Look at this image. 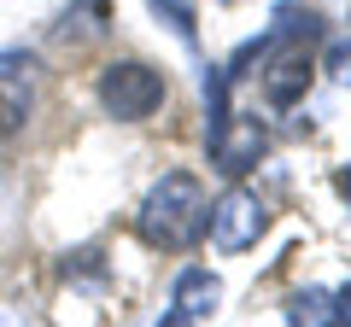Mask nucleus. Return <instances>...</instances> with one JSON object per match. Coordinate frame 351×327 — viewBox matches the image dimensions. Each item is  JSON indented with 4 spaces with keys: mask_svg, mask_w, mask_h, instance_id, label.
Segmentation results:
<instances>
[{
    "mask_svg": "<svg viewBox=\"0 0 351 327\" xmlns=\"http://www.w3.org/2000/svg\"><path fill=\"white\" fill-rule=\"evenodd\" d=\"M205 140H211V164L223 176H246L252 164L269 152V135H263L252 117H228V123L217 129V135H205Z\"/></svg>",
    "mask_w": 351,
    "mask_h": 327,
    "instance_id": "39448f33",
    "label": "nucleus"
},
{
    "mask_svg": "<svg viewBox=\"0 0 351 327\" xmlns=\"http://www.w3.org/2000/svg\"><path fill=\"white\" fill-rule=\"evenodd\" d=\"M263 222H269V216H263V199L252 187H228L223 199L211 205V222H205V234H211V246L217 252H252V246H258V234H263Z\"/></svg>",
    "mask_w": 351,
    "mask_h": 327,
    "instance_id": "20e7f679",
    "label": "nucleus"
},
{
    "mask_svg": "<svg viewBox=\"0 0 351 327\" xmlns=\"http://www.w3.org/2000/svg\"><path fill=\"white\" fill-rule=\"evenodd\" d=\"M311 36H281V29H269L263 36V100L276 105V112H287V105H299L304 94H311L316 82V59L311 47H304Z\"/></svg>",
    "mask_w": 351,
    "mask_h": 327,
    "instance_id": "7ed1b4c3",
    "label": "nucleus"
},
{
    "mask_svg": "<svg viewBox=\"0 0 351 327\" xmlns=\"http://www.w3.org/2000/svg\"><path fill=\"white\" fill-rule=\"evenodd\" d=\"M339 193H346V199H351V170H339Z\"/></svg>",
    "mask_w": 351,
    "mask_h": 327,
    "instance_id": "f8f14e48",
    "label": "nucleus"
},
{
    "mask_svg": "<svg viewBox=\"0 0 351 327\" xmlns=\"http://www.w3.org/2000/svg\"><path fill=\"white\" fill-rule=\"evenodd\" d=\"M147 6H152L158 18H170V29H176L182 41H193V6H188V0H147Z\"/></svg>",
    "mask_w": 351,
    "mask_h": 327,
    "instance_id": "1a4fd4ad",
    "label": "nucleus"
},
{
    "mask_svg": "<svg viewBox=\"0 0 351 327\" xmlns=\"http://www.w3.org/2000/svg\"><path fill=\"white\" fill-rule=\"evenodd\" d=\"M29 117V88H0V135Z\"/></svg>",
    "mask_w": 351,
    "mask_h": 327,
    "instance_id": "9d476101",
    "label": "nucleus"
},
{
    "mask_svg": "<svg viewBox=\"0 0 351 327\" xmlns=\"http://www.w3.org/2000/svg\"><path fill=\"white\" fill-rule=\"evenodd\" d=\"M106 18H112V6H106V0H82L76 12H64L59 36H64V41H71V36H100V29H106Z\"/></svg>",
    "mask_w": 351,
    "mask_h": 327,
    "instance_id": "6e6552de",
    "label": "nucleus"
},
{
    "mask_svg": "<svg viewBox=\"0 0 351 327\" xmlns=\"http://www.w3.org/2000/svg\"><path fill=\"white\" fill-rule=\"evenodd\" d=\"M205 222H211V199H205L199 176H188V170H170L135 211V234L147 239L152 252H188V246H199Z\"/></svg>",
    "mask_w": 351,
    "mask_h": 327,
    "instance_id": "f257e3e1",
    "label": "nucleus"
},
{
    "mask_svg": "<svg viewBox=\"0 0 351 327\" xmlns=\"http://www.w3.org/2000/svg\"><path fill=\"white\" fill-rule=\"evenodd\" d=\"M170 304H176V315H188V322H205V315L223 304V287H217L211 269H182V275H176Z\"/></svg>",
    "mask_w": 351,
    "mask_h": 327,
    "instance_id": "423d86ee",
    "label": "nucleus"
},
{
    "mask_svg": "<svg viewBox=\"0 0 351 327\" xmlns=\"http://www.w3.org/2000/svg\"><path fill=\"white\" fill-rule=\"evenodd\" d=\"M287 322L293 327H334V298L316 292V287L293 292V298H287Z\"/></svg>",
    "mask_w": 351,
    "mask_h": 327,
    "instance_id": "0eeeda50",
    "label": "nucleus"
},
{
    "mask_svg": "<svg viewBox=\"0 0 351 327\" xmlns=\"http://www.w3.org/2000/svg\"><path fill=\"white\" fill-rule=\"evenodd\" d=\"M94 94H100L106 117H117V123H141V117H152L164 105L170 82H164V70H152V64H141V59H112L100 70V82H94Z\"/></svg>",
    "mask_w": 351,
    "mask_h": 327,
    "instance_id": "f03ea898",
    "label": "nucleus"
},
{
    "mask_svg": "<svg viewBox=\"0 0 351 327\" xmlns=\"http://www.w3.org/2000/svg\"><path fill=\"white\" fill-rule=\"evenodd\" d=\"M334 322H339V327H351V280L334 292Z\"/></svg>",
    "mask_w": 351,
    "mask_h": 327,
    "instance_id": "9b49d317",
    "label": "nucleus"
}]
</instances>
